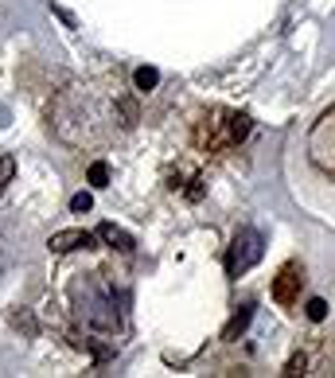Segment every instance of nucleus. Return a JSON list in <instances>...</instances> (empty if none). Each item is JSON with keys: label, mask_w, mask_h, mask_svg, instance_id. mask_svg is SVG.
I'll use <instances>...</instances> for the list:
<instances>
[{"label": "nucleus", "mask_w": 335, "mask_h": 378, "mask_svg": "<svg viewBox=\"0 0 335 378\" xmlns=\"http://www.w3.org/2000/svg\"><path fill=\"white\" fill-rule=\"evenodd\" d=\"M308 164L320 176H327V180H335V106H327V110L312 121L308 129Z\"/></svg>", "instance_id": "obj_1"}, {"label": "nucleus", "mask_w": 335, "mask_h": 378, "mask_svg": "<svg viewBox=\"0 0 335 378\" xmlns=\"http://www.w3.org/2000/svg\"><path fill=\"white\" fill-rule=\"evenodd\" d=\"M246 133H250V117H246V113L218 110V113H211V121L203 117V125H199V145L211 148V152H222V148L238 145Z\"/></svg>", "instance_id": "obj_2"}, {"label": "nucleus", "mask_w": 335, "mask_h": 378, "mask_svg": "<svg viewBox=\"0 0 335 378\" xmlns=\"http://www.w3.org/2000/svg\"><path fill=\"white\" fill-rule=\"evenodd\" d=\"M265 254V238L257 231H238L234 234V242L227 250V273L230 277H242V273H250Z\"/></svg>", "instance_id": "obj_3"}, {"label": "nucleus", "mask_w": 335, "mask_h": 378, "mask_svg": "<svg viewBox=\"0 0 335 378\" xmlns=\"http://www.w3.org/2000/svg\"><path fill=\"white\" fill-rule=\"evenodd\" d=\"M300 289H304V265L300 261H285L273 277V300L281 308H292L300 300Z\"/></svg>", "instance_id": "obj_4"}, {"label": "nucleus", "mask_w": 335, "mask_h": 378, "mask_svg": "<svg viewBox=\"0 0 335 378\" xmlns=\"http://www.w3.org/2000/svg\"><path fill=\"white\" fill-rule=\"evenodd\" d=\"M102 242L97 234L90 231H59V234H51V254H71V250H86V246H94Z\"/></svg>", "instance_id": "obj_5"}, {"label": "nucleus", "mask_w": 335, "mask_h": 378, "mask_svg": "<svg viewBox=\"0 0 335 378\" xmlns=\"http://www.w3.org/2000/svg\"><path fill=\"white\" fill-rule=\"evenodd\" d=\"M97 238H102V242L106 246H113V250H121V254H129L132 246V234L129 231H121V226H113V222H102V226H97Z\"/></svg>", "instance_id": "obj_6"}, {"label": "nucleus", "mask_w": 335, "mask_h": 378, "mask_svg": "<svg viewBox=\"0 0 335 378\" xmlns=\"http://www.w3.org/2000/svg\"><path fill=\"white\" fill-rule=\"evenodd\" d=\"M250 320H253V305H242L234 316H230V324L222 328V340H238L242 331L250 328Z\"/></svg>", "instance_id": "obj_7"}, {"label": "nucleus", "mask_w": 335, "mask_h": 378, "mask_svg": "<svg viewBox=\"0 0 335 378\" xmlns=\"http://www.w3.org/2000/svg\"><path fill=\"white\" fill-rule=\"evenodd\" d=\"M12 176H16V156H12V152H0V196L8 191Z\"/></svg>", "instance_id": "obj_8"}, {"label": "nucleus", "mask_w": 335, "mask_h": 378, "mask_svg": "<svg viewBox=\"0 0 335 378\" xmlns=\"http://www.w3.org/2000/svg\"><path fill=\"white\" fill-rule=\"evenodd\" d=\"M132 82H137V90H156V82H160V71H156V67H141V71L132 74Z\"/></svg>", "instance_id": "obj_9"}, {"label": "nucleus", "mask_w": 335, "mask_h": 378, "mask_svg": "<svg viewBox=\"0 0 335 378\" xmlns=\"http://www.w3.org/2000/svg\"><path fill=\"white\" fill-rule=\"evenodd\" d=\"M285 375H288V378L308 375V355H304V351H300V355H292V359H288V366H285Z\"/></svg>", "instance_id": "obj_10"}, {"label": "nucleus", "mask_w": 335, "mask_h": 378, "mask_svg": "<svg viewBox=\"0 0 335 378\" xmlns=\"http://www.w3.org/2000/svg\"><path fill=\"white\" fill-rule=\"evenodd\" d=\"M304 312H308V320H316V324H320V320L327 316V300H320V296H312Z\"/></svg>", "instance_id": "obj_11"}, {"label": "nucleus", "mask_w": 335, "mask_h": 378, "mask_svg": "<svg viewBox=\"0 0 335 378\" xmlns=\"http://www.w3.org/2000/svg\"><path fill=\"white\" fill-rule=\"evenodd\" d=\"M90 183H94V187H106V183H109V168L102 164V160L90 164Z\"/></svg>", "instance_id": "obj_12"}, {"label": "nucleus", "mask_w": 335, "mask_h": 378, "mask_svg": "<svg viewBox=\"0 0 335 378\" xmlns=\"http://www.w3.org/2000/svg\"><path fill=\"white\" fill-rule=\"evenodd\" d=\"M90 207H94V199L86 196V191H78V196L71 199V211H78V215H86V211H90Z\"/></svg>", "instance_id": "obj_13"}]
</instances>
